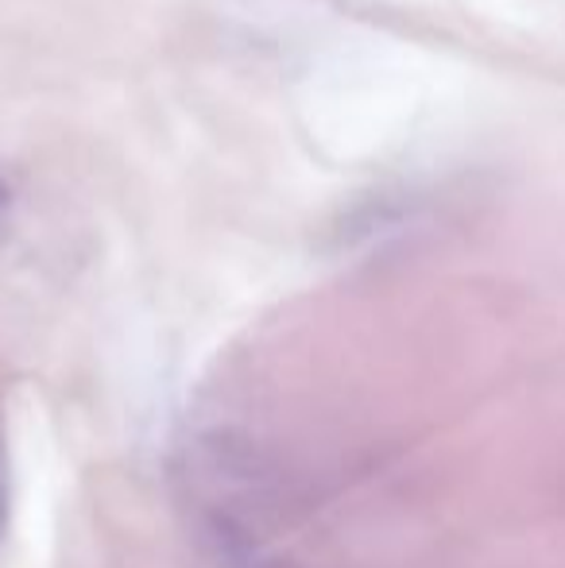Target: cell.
I'll return each mask as SVG.
<instances>
[{"label": "cell", "mask_w": 565, "mask_h": 568, "mask_svg": "<svg viewBox=\"0 0 565 568\" xmlns=\"http://www.w3.org/2000/svg\"><path fill=\"white\" fill-rule=\"evenodd\" d=\"M4 523H8V456H4V442H0V538H4Z\"/></svg>", "instance_id": "obj_1"}, {"label": "cell", "mask_w": 565, "mask_h": 568, "mask_svg": "<svg viewBox=\"0 0 565 568\" xmlns=\"http://www.w3.org/2000/svg\"><path fill=\"white\" fill-rule=\"evenodd\" d=\"M8 210H12V190H8V182L0 179V225H4Z\"/></svg>", "instance_id": "obj_2"}]
</instances>
